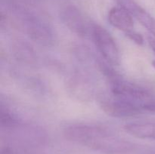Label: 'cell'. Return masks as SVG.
Wrapping results in <instances>:
<instances>
[{
  "label": "cell",
  "instance_id": "52a82bcc",
  "mask_svg": "<svg viewBox=\"0 0 155 154\" xmlns=\"http://www.w3.org/2000/svg\"><path fill=\"white\" fill-rule=\"evenodd\" d=\"M133 17L143 26L151 36L155 37V18L150 14L146 10L140 7L133 14Z\"/></svg>",
  "mask_w": 155,
  "mask_h": 154
},
{
  "label": "cell",
  "instance_id": "8fae6325",
  "mask_svg": "<svg viewBox=\"0 0 155 154\" xmlns=\"http://www.w3.org/2000/svg\"><path fill=\"white\" fill-rule=\"evenodd\" d=\"M151 65H152L153 67H154L155 69V60H154L152 62H151Z\"/></svg>",
  "mask_w": 155,
  "mask_h": 154
},
{
  "label": "cell",
  "instance_id": "9c48e42d",
  "mask_svg": "<svg viewBox=\"0 0 155 154\" xmlns=\"http://www.w3.org/2000/svg\"><path fill=\"white\" fill-rule=\"evenodd\" d=\"M147 112L155 113V95L148 104V107H147Z\"/></svg>",
  "mask_w": 155,
  "mask_h": 154
},
{
  "label": "cell",
  "instance_id": "6da1fadb",
  "mask_svg": "<svg viewBox=\"0 0 155 154\" xmlns=\"http://www.w3.org/2000/svg\"><path fill=\"white\" fill-rule=\"evenodd\" d=\"M64 134L65 137L71 141L104 153H124L134 148L132 143L115 135L110 130L100 125H71L65 128Z\"/></svg>",
  "mask_w": 155,
  "mask_h": 154
},
{
  "label": "cell",
  "instance_id": "ba28073f",
  "mask_svg": "<svg viewBox=\"0 0 155 154\" xmlns=\"http://www.w3.org/2000/svg\"><path fill=\"white\" fill-rule=\"evenodd\" d=\"M126 36H127L129 39H131L133 42H134L135 43L137 44V45H143L144 43L143 37H142V36L140 34V33H137V32H136L135 30H133V31L127 33Z\"/></svg>",
  "mask_w": 155,
  "mask_h": 154
},
{
  "label": "cell",
  "instance_id": "30bf717a",
  "mask_svg": "<svg viewBox=\"0 0 155 154\" xmlns=\"http://www.w3.org/2000/svg\"><path fill=\"white\" fill-rule=\"evenodd\" d=\"M147 39H148V42L149 44L150 47H151V50L155 54V37L151 35V36H148Z\"/></svg>",
  "mask_w": 155,
  "mask_h": 154
},
{
  "label": "cell",
  "instance_id": "5b68a950",
  "mask_svg": "<svg viewBox=\"0 0 155 154\" xmlns=\"http://www.w3.org/2000/svg\"><path fill=\"white\" fill-rule=\"evenodd\" d=\"M107 18L110 25L125 34L134 30L133 16L123 8H112L109 11Z\"/></svg>",
  "mask_w": 155,
  "mask_h": 154
},
{
  "label": "cell",
  "instance_id": "8992f818",
  "mask_svg": "<svg viewBox=\"0 0 155 154\" xmlns=\"http://www.w3.org/2000/svg\"><path fill=\"white\" fill-rule=\"evenodd\" d=\"M126 132L141 139L155 140V122H133L126 124Z\"/></svg>",
  "mask_w": 155,
  "mask_h": 154
},
{
  "label": "cell",
  "instance_id": "7a4b0ae2",
  "mask_svg": "<svg viewBox=\"0 0 155 154\" xmlns=\"http://www.w3.org/2000/svg\"><path fill=\"white\" fill-rule=\"evenodd\" d=\"M90 31L94 44L106 63L110 65L119 64L120 54L110 33L98 24H92Z\"/></svg>",
  "mask_w": 155,
  "mask_h": 154
},
{
  "label": "cell",
  "instance_id": "277c9868",
  "mask_svg": "<svg viewBox=\"0 0 155 154\" xmlns=\"http://www.w3.org/2000/svg\"><path fill=\"white\" fill-rule=\"evenodd\" d=\"M61 18L64 24L70 30L80 36H85L89 27L83 14L78 8L72 5L67 6L62 10Z\"/></svg>",
  "mask_w": 155,
  "mask_h": 154
},
{
  "label": "cell",
  "instance_id": "3957f363",
  "mask_svg": "<svg viewBox=\"0 0 155 154\" xmlns=\"http://www.w3.org/2000/svg\"><path fill=\"white\" fill-rule=\"evenodd\" d=\"M101 107L107 115L117 118L133 117L143 113L136 105L113 95L101 101Z\"/></svg>",
  "mask_w": 155,
  "mask_h": 154
}]
</instances>
